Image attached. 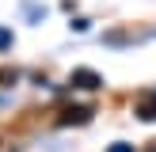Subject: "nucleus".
Listing matches in <instances>:
<instances>
[{"label": "nucleus", "instance_id": "5", "mask_svg": "<svg viewBox=\"0 0 156 152\" xmlns=\"http://www.w3.org/2000/svg\"><path fill=\"white\" fill-rule=\"evenodd\" d=\"M8 46H12V30H4V27H0V50H8Z\"/></svg>", "mask_w": 156, "mask_h": 152}, {"label": "nucleus", "instance_id": "6", "mask_svg": "<svg viewBox=\"0 0 156 152\" xmlns=\"http://www.w3.org/2000/svg\"><path fill=\"white\" fill-rule=\"evenodd\" d=\"M111 152H133V144H111Z\"/></svg>", "mask_w": 156, "mask_h": 152}, {"label": "nucleus", "instance_id": "4", "mask_svg": "<svg viewBox=\"0 0 156 152\" xmlns=\"http://www.w3.org/2000/svg\"><path fill=\"white\" fill-rule=\"evenodd\" d=\"M15 80H19L15 68H0V88H8V84H15Z\"/></svg>", "mask_w": 156, "mask_h": 152}, {"label": "nucleus", "instance_id": "3", "mask_svg": "<svg viewBox=\"0 0 156 152\" xmlns=\"http://www.w3.org/2000/svg\"><path fill=\"white\" fill-rule=\"evenodd\" d=\"M137 118H141V122H152V118H156V95L145 99V103L137 106Z\"/></svg>", "mask_w": 156, "mask_h": 152}, {"label": "nucleus", "instance_id": "1", "mask_svg": "<svg viewBox=\"0 0 156 152\" xmlns=\"http://www.w3.org/2000/svg\"><path fill=\"white\" fill-rule=\"evenodd\" d=\"M69 84H73V88H103V76L99 72H91V68H76L73 76H69Z\"/></svg>", "mask_w": 156, "mask_h": 152}, {"label": "nucleus", "instance_id": "2", "mask_svg": "<svg viewBox=\"0 0 156 152\" xmlns=\"http://www.w3.org/2000/svg\"><path fill=\"white\" fill-rule=\"evenodd\" d=\"M88 118H91V106H65V110L57 114V126H73V122L84 126Z\"/></svg>", "mask_w": 156, "mask_h": 152}]
</instances>
